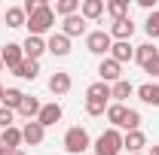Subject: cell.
<instances>
[{
  "instance_id": "22",
  "label": "cell",
  "mask_w": 159,
  "mask_h": 155,
  "mask_svg": "<svg viewBox=\"0 0 159 155\" xmlns=\"http://www.w3.org/2000/svg\"><path fill=\"white\" fill-rule=\"evenodd\" d=\"M125 110H129L125 103H110L104 116H107V122H110L113 128H122V122H125Z\"/></svg>"
},
{
  "instance_id": "28",
  "label": "cell",
  "mask_w": 159,
  "mask_h": 155,
  "mask_svg": "<svg viewBox=\"0 0 159 155\" xmlns=\"http://www.w3.org/2000/svg\"><path fill=\"white\" fill-rule=\"evenodd\" d=\"M80 12V0H58L55 3V15L67 19V15H77Z\"/></svg>"
},
{
  "instance_id": "7",
  "label": "cell",
  "mask_w": 159,
  "mask_h": 155,
  "mask_svg": "<svg viewBox=\"0 0 159 155\" xmlns=\"http://www.w3.org/2000/svg\"><path fill=\"white\" fill-rule=\"evenodd\" d=\"M43 137H46V128L40 125L37 119H34V122H25V128H21V143H28V146H40Z\"/></svg>"
},
{
  "instance_id": "15",
  "label": "cell",
  "mask_w": 159,
  "mask_h": 155,
  "mask_svg": "<svg viewBox=\"0 0 159 155\" xmlns=\"http://www.w3.org/2000/svg\"><path fill=\"white\" fill-rule=\"evenodd\" d=\"M135 94L147 103V107H159V82H144L135 88Z\"/></svg>"
},
{
  "instance_id": "36",
  "label": "cell",
  "mask_w": 159,
  "mask_h": 155,
  "mask_svg": "<svg viewBox=\"0 0 159 155\" xmlns=\"http://www.w3.org/2000/svg\"><path fill=\"white\" fill-rule=\"evenodd\" d=\"M147 155H159V146H150V152Z\"/></svg>"
},
{
  "instance_id": "32",
  "label": "cell",
  "mask_w": 159,
  "mask_h": 155,
  "mask_svg": "<svg viewBox=\"0 0 159 155\" xmlns=\"http://www.w3.org/2000/svg\"><path fill=\"white\" fill-rule=\"evenodd\" d=\"M12 119H16V113H12V110L0 107V128H3V131H6V128H12Z\"/></svg>"
},
{
  "instance_id": "39",
  "label": "cell",
  "mask_w": 159,
  "mask_h": 155,
  "mask_svg": "<svg viewBox=\"0 0 159 155\" xmlns=\"http://www.w3.org/2000/svg\"><path fill=\"white\" fill-rule=\"evenodd\" d=\"M0 73H3V58H0Z\"/></svg>"
},
{
  "instance_id": "35",
  "label": "cell",
  "mask_w": 159,
  "mask_h": 155,
  "mask_svg": "<svg viewBox=\"0 0 159 155\" xmlns=\"http://www.w3.org/2000/svg\"><path fill=\"white\" fill-rule=\"evenodd\" d=\"M138 6H144L147 12H156V0H138Z\"/></svg>"
},
{
  "instance_id": "4",
  "label": "cell",
  "mask_w": 159,
  "mask_h": 155,
  "mask_svg": "<svg viewBox=\"0 0 159 155\" xmlns=\"http://www.w3.org/2000/svg\"><path fill=\"white\" fill-rule=\"evenodd\" d=\"M86 49L92 52V55H107L110 49H113V37H110V31H89L86 34Z\"/></svg>"
},
{
  "instance_id": "38",
  "label": "cell",
  "mask_w": 159,
  "mask_h": 155,
  "mask_svg": "<svg viewBox=\"0 0 159 155\" xmlns=\"http://www.w3.org/2000/svg\"><path fill=\"white\" fill-rule=\"evenodd\" d=\"M3 91H6V88H3V85H0V103H3Z\"/></svg>"
},
{
  "instance_id": "23",
  "label": "cell",
  "mask_w": 159,
  "mask_h": 155,
  "mask_svg": "<svg viewBox=\"0 0 159 155\" xmlns=\"http://www.w3.org/2000/svg\"><path fill=\"white\" fill-rule=\"evenodd\" d=\"M86 97H89V100H110V85L98 79V82H92V85L86 88Z\"/></svg>"
},
{
  "instance_id": "12",
  "label": "cell",
  "mask_w": 159,
  "mask_h": 155,
  "mask_svg": "<svg viewBox=\"0 0 159 155\" xmlns=\"http://www.w3.org/2000/svg\"><path fill=\"white\" fill-rule=\"evenodd\" d=\"M46 52H52L55 58H64V55H70V40L64 37V34H52V37L46 40Z\"/></svg>"
},
{
  "instance_id": "14",
  "label": "cell",
  "mask_w": 159,
  "mask_h": 155,
  "mask_svg": "<svg viewBox=\"0 0 159 155\" xmlns=\"http://www.w3.org/2000/svg\"><path fill=\"white\" fill-rule=\"evenodd\" d=\"M61 103H43V110H40V116H37V122L43 125V128H49V125H55V122H61Z\"/></svg>"
},
{
  "instance_id": "6",
  "label": "cell",
  "mask_w": 159,
  "mask_h": 155,
  "mask_svg": "<svg viewBox=\"0 0 159 155\" xmlns=\"http://www.w3.org/2000/svg\"><path fill=\"white\" fill-rule=\"evenodd\" d=\"M98 76H101V82L113 85V82H119V79H122V64H116L113 58H101V64H98Z\"/></svg>"
},
{
  "instance_id": "13",
  "label": "cell",
  "mask_w": 159,
  "mask_h": 155,
  "mask_svg": "<svg viewBox=\"0 0 159 155\" xmlns=\"http://www.w3.org/2000/svg\"><path fill=\"white\" fill-rule=\"evenodd\" d=\"M21 52H25V58L40 61V55L46 52V40H43V37H31V34H28V40L21 43Z\"/></svg>"
},
{
  "instance_id": "17",
  "label": "cell",
  "mask_w": 159,
  "mask_h": 155,
  "mask_svg": "<svg viewBox=\"0 0 159 155\" xmlns=\"http://www.w3.org/2000/svg\"><path fill=\"white\" fill-rule=\"evenodd\" d=\"M122 146L129 149V155L141 152V149L147 146V137H144V131H125V134H122Z\"/></svg>"
},
{
  "instance_id": "25",
  "label": "cell",
  "mask_w": 159,
  "mask_h": 155,
  "mask_svg": "<svg viewBox=\"0 0 159 155\" xmlns=\"http://www.w3.org/2000/svg\"><path fill=\"white\" fill-rule=\"evenodd\" d=\"M28 24V15L21 6H9L6 9V27H25Z\"/></svg>"
},
{
  "instance_id": "20",
  "label": "cell",
  "mask_w": 159,
  "mask_h": 155,
  "mask_svg": "<svg viewBox=\"0 0 159 155\" xmlns=\"http://www.w3.org/2000/svg\"><path fill=\"white\" fill-rule=\"evenodd\" d=\"M159 58V49H153V43H141V46H135V61H138L141 67H147L150 61Z\"/></svg>"
},
{
  "instance_id": "9",
  "label": "cell",
  "mask_w": 159,
  "mask_h": 155,
  "mask_svg": "<svg viewBox=\"0 0 159 155\" xmlns=\"http://www.w3.org/2000/svg\"><path fill=\"white\" fill-rule=\"evenodd\" d=\"M86 24H89V21L83 19V15H67V19L61 21V34H64V37L70 40V37H83V34H86Z\"/></svg>"
},
{
  "instance_id": "21",
  "label": "cell",
  "mask_w": 159,
  "mask_h": 155,
  "mask_svg": "<svg viewBox=\"0 0 159 155\" xmlns=\"http://www.w3.org/2000/svg\"><path fill=\"white\" fill-rule=\"evenodd\" d=\"M110 58L116 61V64L135 61V46H129V43H113V49H110Z\"/></svg>"
},
{
  "instance_id": "27",
  "label": "cell",
  "mask_w": 159,
  "mask_h": 155,
  "mask_svg": "<svg viewBox=\"0 0 159 155\" xmlns=\"http://www.w3.org/2000/svg\"><path fill=\"white\" fill-rule=\"evenodd\" d=\"M104 12H110V19H125L129 15V0H110L107 6H104Z\"/></svg>"
},
{
  "instance_id": "37",
  "label": "cell",
  "mask_w": 159,
  "mask_h": 155,
  "mask_svg": "<svg viewBox=\"0 0 159 155\" xmlns=\"http://www.w3.org/2000/svg\"><path fill=\"white\" fill-rule=\"evenodd\" d=\"M9 155H28V152H25V149H12Z\"/></svg>"
},
{
  "instance_id": "18",
  "label": "cell",
  "mask_w": 159,
  "mask_h": 155,
  "mask_svg": "<svg viewBox=\"0 0 159 155\" xmlns=\"http://www.w3.org/2000/svg\"><path fill=\"white\" fill-rule=\"evenodd\" d=\"M40 110H43V103H40L37 97H31V94H25V100H21V107L16 110L19 116H25L28 122H34V119L40 116Z\"/></svg>"
},
{
  "instance_id": "8",
  "label": "cell",
  "mask_w": 159,
  "mask_h": 155,
  "mask_svg": "<svg viewBox=\"0 0 159 155\" xmlns=\"http://www.w3.org/2000/svg\"><path fill=\"white\" fill-rule=\"evenodd\" d=\"M132 34H135V21L129 19V15H125V19H116L110 24V37L116 40V43H129Z\"/></svg>"
},
{
  "instance_id": "30",
  "label": "cell",
  "mask_w": 159,
  "mask_h": 155,
  "mask_svg": "<svg viewBox=\"0 0 159 155\" xmlns=\"http://www.w3.org/2000/svg\"><path fill=\"white\" fill-rule=\"evenodd\" d=\"M144 31H147V37H150V40H159V9L147 15V21H144Z\"/></svg>"
},
{
  "instance_id": "40",
  "label": "cell",
  "mask_w": 159,
  "mask_h": 155,
  "mask_svg": "<svg viewBox=\"0 0 159 155\" xmlns=\"http://www.w3.org/2000/svg\"><path fill=\"white\" fill-rule=\"evenodd\" d=\"M135 155H144V152H135Z\"/></svg>"
},
{
  "instance_id": "26",
  "label": "cell",
  "mask_w": 159,
  "mask_h": 155,
  "mask_svg": "<svg viewBox=\"0 0 159 155\" xmlns=\"http://www.w3.org/2000/svg\"><path fill=\"white\" fill-rule=\"evenodd\" d=\"M21 100H25V91H19V88H6V91H3V107L12 110V113L21 107Z\"/></svg>"
},
{
  "instance_id": "29",
  "label": "cell",
  "mask_w": 159,
  "mask_h": 155,
  "mask_svg": "<svg viewBox=\"0 0 159 155\" xmlns=\"http://www.w3.org/2000/svg\"><path fill=\"white\" fill-rule=\"evenodd\" d=\"M122 131H141V113L138 110H125V122H122Z\"/></svg>"
},
{
  "instance_id": "16",
  "label": "cell",
  "mask_w": 159,
  "mask_h": 155,
  "mask_svg": "<svg viewBox=\"0 0 159 155\" xmlns=\"http://www.w3.org/2000/svg\"><path fill=\"white\" fill-rule=\"evenodd\" d=\"M104 6H107L104 0H83V3H80V15L86 21H95V19L104 15Z\"/></svg>"
},
{
  "instance_id": "2",
  "label": "cell",
  "mask_w": 159,
  "mask_h": 155,
  "mask_svg": "<svg viewBox=\"0 0 159 155\" xmlns=\"http://www.w3.org/2000/svg\"><path fill=\"white\" fill-rule=\"evenodd\" d=\"M64 149H67L70 155H80V152H86V149H92V137H89V131L80 128V125L67 128V131H64Z\"/></svg>"
},
{
  "instance_id": "24",
  "label": "cell",
  "mask_w": 159,
  "mask_h": 155,
  "mask_svg": "<svg viewBox=\"0 0 159 155\" xmlns=\"http://www.w3.org/2000/svg\"><path fill=\"white\" fill-rule=\"evenodd\" d=\"M16 76H19V79H31V82H34V79L40 76V61L25 58V61H21V67L16 70Z\"/></svg>"
},
{
  "instance_id": "1",
  "label": "cell",
  "mask_w": 159,
  "mask_h": 155,
  "mask_svg": "<svg viewBox=\"0 0 159 155\" xmlns=\"http://www.w3.org/2000/svg\"><path fill=\"white\" fill-rule=\"evenodd\" d=\"M52 24H55V9L46 3V6H40L34 15H28V31H31V37H43L46 31H52Z\"/></svg>"
},
{
  "instance_id": "10",
  "label": "cell",
  "mask_w": 159,
  "mask_h": 155,
  "mask_svg": "<svg viewBox=\"0 0 159 155\" xmlns=\"http://www.w3.org/2000/svg\"><path fill=\"white\" fill-rule=\"evenodd\" d=\"M21 146V128H6L3 134H0V155H9L12 149H19Z\"/></svg>"
},
{
  "instance_id": "34",
  "label": "cell",
  "mask_w": 159,
  "mask_h": 155,
  "mask_svg": "<svg viewBox=\"0 0 159 155\" xmlns=\"http://www.w3.org/2000/svg\"><path fill=\"white\" fill-rule=\"evenodd\" d=\"M144 70H147V73H150V76H159V58H156V61H150V64H147V67H144Z\"/></svg>"
},
{
  "instance_id": "11",
  "label": "cell",
  "mask_w": 159,
  "mask_h": 155,
  "mask_svg": "<svg viewBox=\"0 0 159 155\" xmlns=\"http://www.w3.org/2000/svg\"><path fill=\"white\" fill-rule=\"evenodd\" d=\"M70 85H74V82H70V73H61V70H55V73L49 76V91H52L55 97H64L67 91H70Z\"/></svg>"
},
{
  "instance_id": "3",
  "label": "cell",
  "mask_w": 159,
  "mask_h": 155,
  "mask_svg": "<svg viewBox=\"0 0 159 155\" xmlns=\"http://www.w3.org/2000/svg\"><path fill=\"white\" fill-rule=\"evenodd\" d=\"M95 155H119V149H122V134H119L116 128H107L104 134L95 140Z\"/></svg>"
},
{
  "instance_id": "5",
  "label": "cell",
  "mask_w": 159,
  "mask_h": 155,
  "mask_svg": "<svg viewBox=\"0 0 159 155\" xmlns=\"http://www.w3.org/2000/svg\"><path fill=\"white\" fill-rule=\"evenodd\" d=\"M0 58H3V67H9L12 73L21 67V61H25V52H21V43H6L3 46V52H0Z\"/></svg>"
},
{
  "instance_id": "33",
  "label": "cell",
  "mask_w": 159,
  "mask_h": 155,
  "mask_svg": "<svg viewBox=\"0 0 159 155\" xmlns=\"http://www.w3.org/2000/svg\"><path fill=\"white\" fill-rule=\"evenodd\" d=\"M40 6H46V0H25V6H21V9H25V15H34Z\"/></svg>"
},
{
  "instance_id": "19",
  "label": "cell",
  "mask_w": 159,
  "mask_h": 155,
  "mask_svg": "<svg viewBox=\"0 0 159 155\" xmlns=\"http://www.w3.org/2000/svg\"><path fill=\"white\" fill-rule=\"evenodd\" d=\"M132 94H135V85H132L129 79H119V82H113V85H110V97H113L116 103H122V100H129Z\"/></svg>"
},
{
  "instance_id": "31",
  "label": "cell",
  "mask_w": 159,
  "mask_h": 155,
  "mask_svg": "<svg viewBox=\"0 0 159 155\" xmlns=\"http://www.w3.org/2000/svg\"><path fill=\"white\" fill-rule=\"evenodd\" d=\"M107 107H110V100H89V97H86V113H89V116H104Z\"/></svg>"
}]
</instances>
